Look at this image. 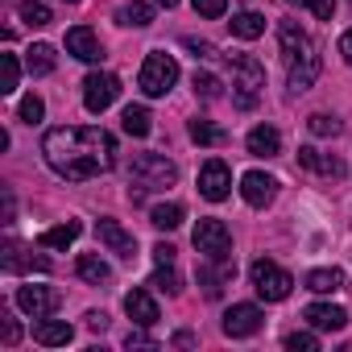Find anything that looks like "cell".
<instances>
[{
	"label": "cell",
	"instance_id": "cell-47",
	"mask_svg": "<svg viewBox=\"0 0 352 352\" xmlns=\"http://www.w3.org/2000/svg\"><path fill=\"white\" fill-rule=\"evenodd\" d=\"M157 5H162V9H174V5H179V0H157Z\"/></svg>",
	"mask_w": 352,
	"mask_h": 352
},
{
	"label": "cell",
	"instance_id": "cell-41",
	"mask_svg": "<svg viewBox=\"0 0 352 352\" xmlns=\"http://www.w3.org/2000/svg\"><path fill=\"white\" fill-rule=\"evenodd\" d=\"M183 46H187L195 58H216V46H212V42H199V38H183Z\"/></svg>",
	"mask_w": 352,
	"mask_h": 352
},
{
	"label": "cell",
	"instance_id": "cell-16",
	"mask_svg": "<svg viewBox=\"0 0 352 352\" xmlns=\"http://www.w3.org/2000/svg\"><path fill=\"white\" fill-rule=\"evenodd\" d=\"M0 265H5L9 274H21V270H38V274H46V270H50L46 257H34V253H30L25 245H17V241L5 245V253H0Z\"/></svg>",
	"mask_w": 352,
	"mask_h": 352
},
{
	"label": "cell",
	"instance_id": "cell-17",
	"mask_svg": "<svg viewBox=\"0 0 352 352\" xmlns=\"http://www.w3.org/2000/svg\"><path fill=\"white\" fill-rule=\"evenodd\" d=\"M302 319H307L315 331H340V327L348 323V311H344V307H331V302H311V307L302 311Z\"/></svg>",
	"mask_w": 352,
	"mask_h": 352
},
{
	"label": "cell",
	"instance_id": "cell-34",
	"mask_svg": "<svg viewBox=\"0 0 352 352\" xmlns=\"http://www.w3.org/2000/svg\"><path fill=\"white\" fill-rule=\"evenodd\" d=\"M195 96H204V100H220L224 96V83L216 79V75H208V71H195Z\"/></svg>",
	"mask_w": 352,
	"mask_h": 352
},
{
	"label": "cell",
	"instance_id": "cell-22",
	"mask_svg": "<svg viewBox=\"0 0 352 352\" xmlns=\"http://www.w3.org/2000/svg\"><path fill=\"white\" fill-rule=\"evenodd\" d=\"M232 274H236V270H232V261L199 265V286H204V294H208V298H220V290H224V282H228Z\"/></svg>",
	"mask_w": 352,
	"mask_h": 352
},
{
	"label": "cell",
	"instance_id": "cell-29",
	"mask_svg": "<svg viewBox=\"0 0 352 352\" xmlns=\"http://www.w3.org/2000/svg\"><path fill=\"white\" fill-rule=\"evenodd\" d=\"M302 286H307V290H315V294H331V290H340V286H344V274H340V270H311Z\"/></svg>",
	"mask_w": 352,
	"mask_h": 352
},
{
	"label": "cell",
	"instance_id": "cell-31",
	"mask_svg": "<svg viewBox=\"0 0 352 352\" xmlns=\"http://www.w3.org/2000/svg\"><path fill=\"white\" fill-rule=\"evenodd\" d=\"M149 286L162 290V294H179L183 290V278H179V270H174V265H157L153 278H149Z\"/></svg>",
	"mask_w": 352,
	"mask_h": 352
},
{
	"label": "cell",
	"instance_id": "cell-30",
	"mask_svg": "<svg viewBox=\"0 0 352 352\" xmlns=\"http://www.w3.org/2000/svg\"><path fill=\"white\" fill-rule=\"evenodd\" d=\"M191 141H195V145H224V141H228V133H224L220 124H212V120H199V116H195V120H191Z\"/></svg>",
	"mask_w": 352,
	"mask_h": 352
},
{
	"label": "cell",
	"instance_id": "cell-38",
	"mask_svg": "<svg viewBox=\"0 0 352 352\" xmlns=\"http://www.w3.org/2000/svg\"><path fill=\"white\" fill-rule=\"evenodd\" d=\"M191 5H195V13L208 17V21H216V17L228 13V0H191Z\"/></svg>",
	"mask_w": 352,
	"mask_h": 352
},
{
	"label": "cell",
	"instance_id": "cell-37",
	"mask_svg": "<svg viewBox=\"0 0 352 352\" xmlns=\"http://www.w3.org/2000/svg\"><path fill=\"white\" fill-rule=\"evenodd\" d=\"M298 9H307V13H315L319 21H331V13H336V0H294Z\"/></svg>",
	"mask_w": 352,
	"mask_h": 352
},
{
	"label": "cell",
	"instance_id": "cell-39",
	"mask_svg": "<svg viewBox=\"0 0 352 352\" xmlns=\"http://www.w3.org/2000/svg\"><path fill=\"white\" fill-rule=\"evenodd\" d=\"M286 348H290V352H315L319 340H315L311 331H294V336H286Z\"/></svg>",
	"mask_w": 352,
	"mask_h": 352
},
{
	"label": "cell",
	"instance_id": "cell-23",
	"mask_svg": "<svg viewBox=\"0 0 352 352\" xmlns=\"http://www.w3.org/2000/svg\"><path fill=\"white\" fill-rule=\"evenodd\" d=\"M58 67V54H54V46H46V42H38V46H30L25 50V71L34 75V79H42V75H50Z\"/></svg>",
	"mask_w": 352,
	"mask_h": 352
},
{
	"label": "cell",
	"instance_id": "cell-4",
	"mask_svg": "<svg viewBox=\"0 0 352 352\" xmlns=\"http://www.w3.org/2000/svg\"><path fill=\"white\" fill-rule=\"evenodd\" d=\"M232 63V104L236 108H257L261 91H265V67L253 58V54H228Z\"/></svg>",
	"mask_w": 352,
	"mask_h": 352
},
{
	"label": "cell",
	"instance_id": "cell-13",
	"mask_svg": "<svg viewBox=\"0 0 352 352\" xmlns=\"http://www.w3.org/2000/svg\"><path fill=\"white\" fill-rule=\"evenodd\" d=\"M241 195H245L249 208H265L278 195V179H270V174H261V170H249L241 179Z\"/></svg>",
	"mask_w": 352,
	"mask_h": 352
},
{
	"label": "cell",
	"instance_id": "cell-44",
	"mask_svg": "<svg viewBox=\"0 0 352 352\" xmlns=\"http://www.w3.org/2000/svg\"><path fill=\"white\" fill-rule=\"evenodd\" d=\"M83 319H87V327H91V331H104V327H108V315H104V311H87Z\"/></svg>",
	"mask_w": 352,
	"mask_h": 352
},
{
	"label": "cell",
	"instance_id": "cell-1",
	"mask_svg": "<svg viewBox=\"0 0 352 352\" xmlns=\"http://www.w3.org/2000/svg\"><path fill=\"white\" fill-rule=\"evenodd\" d=\"M42 153L50 162V170L67 183H87L100 179L116 166V137L108 129H50L42 137Z\"/></svg>",
	"mask_w": 352,
	"mask_h": 352
},
{
	"label": "cell",
	"instance_id": "cell-11",
	"mask_svg": "<svg viewBox=\"0 0 352 352\" xmlns=\"http://www.w3.org/2000/svg\"><path fill=\"white\" fill-rule=\"evenodd\" d=\"M96 236H100L104 249L116 253L120 261H133V257H137V236H133L124 224H116V220H100V224H96Z\"/></svg>",
	"mask_w": 352,
	"mask_h": 352
},
{
	"label": "cell",
	"instance_id": "cell-15",
	"mask_svg": "<svg viewBox=\"0 0 352 352\" xmlns=\"http://www.w3.org/2000/svg\"><path fill=\"white\" fill-rule=\"evenodd\" d=\"M298 166L311 170V174H323V179H344V162H340L336 153H319V149H311V145L298 149Z\"/></svg>",
	"mask_w": 352,
	"mask_h": 352
},
{
	"label": "cell",
	"instance_id": "cell-7",
	"mask_svg": "<svg viewBox=\"0 0 352 352\" xmlns=\"http://www.w3.org/2000/svg\"><path fill=\"white\" fill-rule=\"evenodd\" d=\"M195 249L208 261H232V232L224 220H199L195 224Z\"/></svg>",
	"mask_w": 352,
	"mask_h": 352
},
{
	"label": "cell",
	"instance_id": "cell-26",
	"mask_svg": "<svg viewBox=\"0 0 352 352\" xmlns=\"http://www.w3.org/2000/svg\"><path fill=\"white\" fill-rule=\"evenodd\" d=\"M116 21L129 25V30H145V25L153 21V5H145V0H133V5L116 9Z\"/></svg>",
	"mask_w": 352,
	"mask_h": 352
},
{
	"label": "cell",
	"instance_id": "cell-35",
	"mask_svg": "<svg viewBox=\"0 0 352 352\" xmlns=\"http://www.w3.org/2000/svg\"><path fill=\"white\" fill-rule=\"evenodd\" d=\"M17 116H21L25 124H38V120L46 116V104H42V96H25V100H21V108H17Z\"/></svg>",
	"mask_w": 352,
	"mask_h": 352
},
{
	"label": "cell",
	"instance_id": "cell-45",
	"mask_svg": "<svg viewBox=\"0 0 352 352\" xmlns=\"http://www.w3.org/2000/svg\"><path fill=\"white\" fill-rule=\"evenodd\" d=\"M340 54H344V63L352 67V30H348V34L340 38Z\"/></svg>",
	"mask_w": 352,
	"mask_h": 352
},
{
	"label": "cell",
	"instance_id": "cell-9",
	"mask_svg": "<svg viewBox=\"0 0 352 352\" xmlns=\"http://www.w3.org/2000/svg\"><path fill=\"white\" fill-rule=\"evenodd\" d=\"M199 195H204L208 204H224V199L232 195V170H228L220 157L204 162V170H199Z\"/></svg>",
	"mask_w": 352,
	"mask_h": 352
},
{
	"label": "cell",
	"instance_id": "cell-28",
	"mask_svg": "<svg viewBox=\"0 0 352 352\" xmlns=\"http://www.w3.org/2000/svg\"><path fill=\"white\" fill-rule=\"evenodd\" d=\"M149 120H153V116H149L141 104H129V108L120 112V124H124V133H129V137H145V133L153 129Z\"/></svg>",
	"mask_w": 352,
	"mask_h": 352
},
{
	"label": "cell",
	"instance_id": "cell-48",
	"mask_svg": "<svg viewBox=\"0 0 352 352\" xmlns=\"http://www.w3.org/2000/svg\"><path fill=\"white\" fill-rule=\"evenodd\" d=\"M67 5H79V0H67Z\"/></svg>",
	"mask_w": 352,
	"mask_h": 352
},
{
	"label": "cell",
	"instance_id": "cell-2",
	"mask_svg": "<svg viewBox=\"0 0 352 352\" xmlns=\"http://www.w3.org/2000/svg\"><path fill=\"white\" fill-rule=\"evenodd\" d=\"M278 46H282V63H286V83L290 91H307L319 71H323V58H319V46L315 38L298 25V21H282L278 25Z\"/></svg>",
	"mask_w": 352,
	"mask_h": 352
},
{
	"label": "cell",
	"instance_id": "cell-10",
	"mask_svg": "<svg viewBox=\"0 0 352 352\" xmlns=\"http://www.w3.org/2000/svg\"><path fill=\"white\" fill-rule=\"evenodd\" d=\"M261 323H265V315H261V307H253V302H232V307L224 311V336H232V340L257 336Z\"/></svg>",
	"mask_w": 352,
	"mask_h": 352
},
{
	"label": "cell",
	"instance_id": "cell-33",
	"mask_svg": "<svg viewBox=\"0 0 352 352\" xmlns=\"http://www.w3.org/2000/svg\"><path fill=\"white\" fill-rule=\"evenodd\" d=\"M0 71H5V79H0V96H13L17 91V79H21L17 54H0Z\"/></svg>",
	"mask_w": 352,
	"mask_h": 352
},
{
	"label": "cell",
	"instance_id": "cell-12",
	"mask_svg": "<svg viewBox=\"0 0 352 352\" xmlns=\"http://www.w3.org/2000/svg\"><path fill=\"white\" fill-rule=\"evenodd\" d=\"M17 307H21L30 319H50L54 307H58V294L46 290V286H17Z\"/></svg>",
	"mask_w": 352,
	"mask_h": 352
},
{
	"label": "cell",
	"instance_id": "cell-19",
	"mask_svg": "<svg viewBox=\"0 0 352 352\" xmlns=\"http://www.w3.org/2000/svg\"><path fill=\"white\" fill-rule=\"evenodd\" d=\"M124 311H129V319H133L137 327H153V323L162 319L157 302H153L145 290H129V294H124Z\"/></svg>",
	"mask_w": 352,
	"mask_h": 352
},
{
	"label": "cell",
	"instance_id": "cell-6",
	"mask_svg": "<svg viewBox=\"0 0 352 352\" xmlns=\"http://www.w3.org/2000/svg\"><path fill=\"white\" fill-rule=\"evenodd\" d=\"M249 278H253V290H257L265 302H282V298H290V290H294V278H290L278 261H270V257H257V261L249 265Z\"/></svg>",
	"mask_w": 352,
	"mask_h": 352
},
{
	"label": "cell",
	"instance_id": "cell-40",
	"mask_svg": "<svg viewBox=\"0 0 352 352\" xmlns=\"http://www.w3.org/2000/svg\"><path fill=\"white\" fill-rule=\"evenodd\" d=\"M0 340H5V348H13V344L21 340V327H17V319H9L5 311H0Z\"/></svg>",
	"mask_w": 352,
	"mask_h": 352
},
{
	"label": "cell",
	"instance_id": "cell-25",
	"mask_svg": "<svg viewBox=\"0 0 352 352\" xmlns=\"http://www.w3.org/2000/svg\"><path fill=\"white\" fill-rule=\"evenodd\" d=\"M232 38H241V42H253V38H261L265 34V17L261 13H253V9H245V13H232Z\"/></svg>",
	"mask_w": 352,
	"mask_h": 352
},
{
	"label": "cell",
	"instance_id": "cell-27",
	"mask_svg": "<svg viewBox=\"0 0 352 352\" xmlns=\"http://www.w3.org/2000/svg\"><path fill=\"white\" fill-rule=\"evenodd\" d=\"M183 216H187V212H183V204H157V208L149 212V224H153V228H162V232H174V228L183 224Z\"/></svg>",
	"mask_w": 352,
	"mask_h": 352
},
{
	"label": "cell",
	"instance_id": "cell-24",
	"mask_svg": "<svg viewBox=\"0 0 352 352\" xmlns=\"http://www.w3.org/2000/svg\"><path fill=\"white\" fill-rule=\"evenodd\" d=\"M79 232H83V224H79V220H67V224L46 228V232L38 236V245H42V249H67V245L79 241Z\"/></svg>",
	"mask_w": 352,
	"mask_h": 352
},
{
	"label": "cell",
	"instance_id": "cell-14",
	"mask_svg": "<svg viewBox=\"0 0 352 352\" xmlns=\"http://www.w3.org/2000/svg\"><path fill=\"white\" fill-rule=\"evenodd\" d=\"M67 54H75L79 63H100L104 46H100V38L87 25H75V30H67Z\"/></svg>",
	"mask_w": 352,
	"mask_h": 352
},
{
	"label": "cell",
	"instance_id": "cell-32",
	"mask_svg": "<svg viewBox=\"0 0 352 352\" xmlns=\"http://www.w3.org/2000/svg\"><path fill=\"white\" fill-rule=\"evenodd\" d=\"M17 13H21V21H25V25H34V30H46V25L54 21V13L42 5V0H25Z\"/></svg>",
	"mask_w": 352,
	"mask_h": 352
},
{
	"label": "cell",
	"instance_id": "cell-46",
	"mask_svg": "<svg viewBox=\"0 0 352 352\" xmlns=\"http://www.w3.org/2000/svg\"><path fill=\"white\" fill-rule=\"evenodd\" d=\"M174 344H179V348H191L195 340H191V331H179V336H174Z\"/></svg>",
	"mask_w": 352,
	"mask_h": 352
},
{
	"label": "cell",
	"instance_id": "cell-43",
	"mask_svg": "<svg viewBox=\"0 0 352 352\" xmlns=\"http://www.w3.org/2000/svg\"><path fill=\"white\" fill-rule=\"evenodd\" d=\"M153 261H157V265H174V245H166V241L153 245Z\"/></svg>",
	"mask_w": 352,
	"mask_h": 352
},
{
	"label": "cell",
	"instance_id": "cell-5",
	"mask_svg": "<svg viewBox=\"0 0 352 352\" xmlns=\"http://www.w3.org/2000/svg\"><path fill=\"white\" fill-rule=\"evenodd\" d=\"M174 83H179V63H174L166 50H149V54H145V63H141L137 87H141L149 100H157V96H166Z\"/></svg>",
	"mask_w": 352,
	"mask_h": 352
},
{
	"label": "cell",
	"instance_id": "cell-18",
	"mask_svg": "<svg viewBox=\"0 0 352 352\" xmlns=\"http://www.w3.org/2000/svg\"><path fill=\"white\" fill-rule=\"evenodd\" d=\"M245 145H249L253 157H278V153H282V133H278L274 124H257V129H249Z\"/></svg>",
	"mask_w": 352,
	"mask_h": 352
},
{
	"label": "cell",
	"instance_id": "cell-8",
	"mask_svg": "<svg viewBox=\"0 0 352 352\" xmlns=\"http://www.w3.org/2000/svg\"><path fill=\"white\" fill-rule=\"evenodd\" d=\"M116 96H120V79L116 75H108V71H91L87 79H83V108L87 112H108L112 104H116Z\"/></svg>",
	"mask_w": 352,
	"mask_h": 352
},
{
	"label": "cell",
	"instance_id": "cell-3",
	"mask_svg": "<svg viewBox=\"0 0 352 352\" xmlns=\"http://www.w3.org/2000/svg\"><path fill=\"white\" fill-rule=\"evenodd\" d=\"M174 183H179V166H174L170 157H162V153H137L133 166H129V199H133V204H137L141 195L166 191V187H174Z\"/></svg>",
	"mask_w": 352,
	"mask_h": 352
},
{
	"label": "cell",
	"instance_id": "cell-42",
	"mask_svg": "<svg viewBox=\"0 0 352 352\" xmlns=\"http://www.w3.org/2000/svg\"><path fill=\"white\" fill-rule=\"evenodd\" d=\"M124 348H157V340H153V336H145V327H137V331H129V336H124Z\"/></svg>",
	"mask_w": 352,
	"mask_h": 352
},
{
	"label": "cell",
	"instance_id": "cell-20",
	"mask_svg": "<svg viewBox=\"0 0 352 352\" xmlns=\"http://www.w3.org/2000/svg\"><path fill=\"white\" fill-rule=\"evenodd\" d=\"M34 340H38V344H46V348H67V344L75 340V327H71V323H63V319H38Z\"/></svg>",
	"mask_w": 352,
	"mask_h": 352
},
{
	"label": "cell",
	"instance_id": "cell-21",
	"mask_svg": "<svg viewBox=\"0 0 352 352\" xmlns=\"http://www.w3.org/2000/svg\"><path fill=\"white\" fill-rule=\"evenodd\" d=\"M75 274H79L87 286H108V282H112V265H108L100 253H83V257L75 261Z\"/></svg>",
	"mask_w": 352,
	"mask_h": 352
},
{
	"label": "cell",
	"instance_id": "cell-36",
	"mask_svg": "<svg viewBox=\"0 0 352 352\" xmlns=\"http://www.w3.org/2000/svg\"><path fill=\"white\" fill-rule=\"evenodd\" d=\"M307 129H311L315 137H336V133H340V120L327 116V112H315V116L307 120Z\"/></svg>",
	"mask_w": 352,
	"mask_h": 352
}]
</instances>
